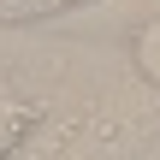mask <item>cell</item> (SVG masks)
Returning <instances> with one entry per match:
<instances>
[{"instance_id":"6da1fadb","label":"cell","mask_w":160,"mask_h":160,"mask_svg":"<svg viewBox=\"0 0 160 160\" xmlns=\"http://www.w3.org/2000/svg\"><path fill=\"white\" fill-rule=\"evenodd\" d=\"M30 131H36V101H24V95H12V89H0V160L12 154Z\"/></svg>"},{"instance_id":"7a4b0ae2","label":"cell","mask_w":160,"mask_h":160,"mask_svg":"<svg viewBox=\"0 0 160 160\" xmlns=\"http://www.w3.org/2000/svg\"><path fill=\"white\" fill-rule=\"evenodd\" d=\"M131 65H137V77L160 89V18H148L137 36H131Z\"/></svg>"},{"instance_id":"3957f363","label":"cell","mask_w":160,"mask_h":160,"mask_svg":"<svg viewBox=\"0 0 160 160\" xmlns=\"http://www.w3.org/2000/svg\"><path fill=\"white\" fill-rule=\"evenodd\" d=\"M65 0H0V18H42V12H59Z\"/></svg>"}]
</instances>
